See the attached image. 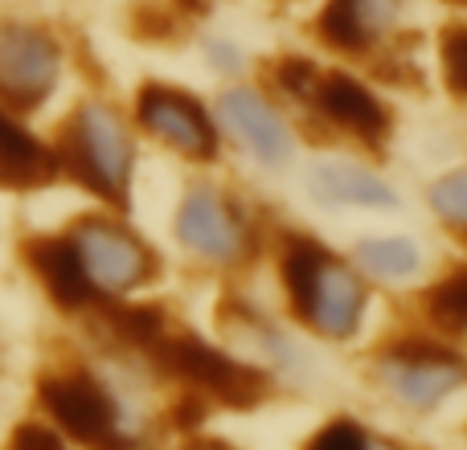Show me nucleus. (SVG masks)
Instances as JSON below:
<instances>
[{"mask_svg":"<svg viewBox=\"0 0 467 450\" xmlns=\"http://www.w3.org/2000/svg\"><path fill=\"white\" fill-rule=\"evenodd\" d=\"M443 78L455 95H467V25H451L443 33Z\"/></svg>","mask_w":467,"mask_h":450,"instance_id":"nucleus-21","label":"nucleus"},{"mask_svg":"<svg viewBox=\"0 0 467 450\" xmlns=\"http://www.w3.org/2000/svg\"><path fill=\"white\" fill-rule=\"evenodd\" d=\"M99 307H103V320L111 323V332L119 340H128V344H136V348L161 344L164 320L156 307H119V303H103V299H99Z\"/></svg>","mask_w":467,"mask_h":450,"instance_id":"nucleus-17","label":"nucleus"},{"mask_svg":"<svg viewBox=\"0 0 467 450\" xmlns=\"http://www.w3.org/2000/svg\"><path fill=\"white\" fill-rule=\"evenodd\" d=\"M57 152L33 139L13 115L0 107V185L5 189H41L57 177Z\"/></svg>","mask_w":467,"mask_h":450,"instance_id":"nucleus-14","label":"nucleus"},{"mask_svg":"<svg viewBox=\"0 0 467 450\" xmlns=\"http://www.w3.org/2000/svg\"><path fill=\"white\" fill-rule=\"evenodd\" d=\"M361 262L369 266L378 279H398V274L414 271L419 266V250L406 238H378V241H361Z\"/></svg>","mask_w":467,"mask_h":450,"instance_id":"nucleus-18","label":"nucleus"},{"mask_svg":"<svg viewBox=\"0 0 467 450\" xmlns=\"http://www.w3.org/2000/svg\"><path fill=\"white\" fill-rule=\"evenodd\" d=\"M177 230L189 250H197L202 258H213V262H234L242 254V225L230 205L210 189H193L185 197Z\"/></svg>","mask_w":467,"mask_h":450,"instance_id":"nucleus-10","label":"nucleus"},{"mask_svg":"<svg viewBox=\"0 0 467 450\" xmlns=\"http://www.w3.org/2000/svg\"><path fill=\"white\" fill-rule=\"evenodd\" d=\"M312 450H369V443L353 422H332L312 438Z\"/></svg>","mask_w":467,"mask_h":450,"instance_id":"nucleus-23","label":"nucleus"},{"mask_svg":"<svg viewBox=\"0 0 467 450\" xmlns=\"http://www.w3.org/2000/svg\"><path fill=\"white\" fill-rule=\"evenodd\" d=\"M373 450H389V446H373Z\"/></svg>","mask_w":467,"mask_h":450,"instance_id":"nucleus-26","label":"nucleus"},{"mask_svg":"<svg viewBox=\"0 0 467 450\" xmlns=\"http://www.w3.org/2000/svg\"><path fill=\"white\" fill-rule=\"evenodd\" d=\"M361 303H365L361 279L348 266H337L324 258L320 279H316L312 291V307H307L316 328L324 336H353L357 323H361Z\"/></svg>","mask_w":467,"mask_h":450,"instance_id":"nucleus-13","label":"nucleus"},{"mask_svg":"<svg viewBox=\"0 0 467 450\" xmlns=\"http://www.w3.org/2000/svg\"><path fill=\"white\" fill-rule=\"evenodd\" d=\"M8 450H66V446H62V438L46 426H16Z\"/></svg>","mask_w":467,"mask_h":450,"instance_id":"nucleus-24","label":"nucleus"},{"mask_svg":"<svg viewBox=\"0 0 467 450\" xmlns=\"http://www.w3.org/2000/svg\"><path fill=\"white\" fill-rule=\"evenodd\" d=\"M37 397L57 418V426L70 438H78L82 446H107L115 438V402L87 373H54V377H41Z\"/></svg>","mask_w":467,"mask_h":450,"instance_id":"nucleus-6","label":"nucleus"},{"mask_svg":"<svg viewBox=\"0 0 467 450\" xmlns=\"http://www.w3.org/2000/svg\"><path fill=\"white\" fill-rule=\"evenodd\" d=\"M152 353L169 373L185 377L189 385H197L202 394H210V397H218V402L234 405V410H250L254 402H263L266 397V377L263 373L230 361V356H222L218 348L202 344L197 336H172V340L161 336V344H156Z\"/></svg>","mask_w":467,"mask_h":450,"instance_id":"nucleus-2","label":"nucleus"},{"mask_svg":"<svg viewBox=\"0 0 467 450\" xmlns=\"http://www.w3.org/2000/svg\"><path fill=\"white\" fill-rule=\"evenodd\" d=\"M431 205H435V213L443 221L463 225L467 230V169L439 180V185L431 189Z\"/></svg>","mask_w":467,"mask_h":450,"instance_id":"nucleus-20","label":"nucleus"},{"mask_svg":"<svg viewBox=\"0 0 467 450\" xmlns=\"http://www.w3.org/2000/svg\"><path fill=\"white\" fill-rule=\"evenodd\" d=\"M307 193L324 205H394V189L381 185L373 172L357 169V164H340V160H324L307 172Z\"/></svg>","mask_w":467,"mask_h":450,"instance_id":"nucleus-15","label":"nucleus"},{"mask_svg":"<svg viewBox=\"0 0 467 450\" xmlns=\"http://www.w3.org/2000/svg\"><path fill=\"white\" fill-rule=\"evenodd\" d=\"M381 377H386V385L394 389L402 402L427 410V405H435L439 397H447L451 389L463 385L467 364L451 353V348L422 344V340H406V344H398L394 353L386 356Z\"/></svg>","mask_w":467,"mask_h":450,"instance_id":"nucleus-7","label":"nucleus"},{"mask_svg":"<svg viewBox=\"0 0 467 450\" xmlns=\"http://www.w3.org/2000/svg\"><path fill=\"white\" fill-rule=\"evenodd\" d=\"M324 258L328 254L316 241H291L287 254H283V282H287V295L299 315H307V307H312V291L316 279H320Z\"/></svg>","mask_w":467,"mask_h":450,"instance_id":"nucleus-16","label":"nucleus"},{"mask_svg":"<svg viewBox=\"0 0 467 450\" xmlns=\"http://www.w3.org/2000/svg\"><path fill=\"white\" fill-rule=\"evenodd\" d=\"M218 115L230 128V136L254 156L266 169H279L291 160V131L283 123V115L266 103L258 90L250 87H230L218 98Z\"/></svg>","mask_w":467,"mask_h":450,"instance_id":"nucleus-8","label":"nucleus"},{"mask_svg":"<svg viewBox=\"0 0 467 450\" xmlns=\"http://www.w3.org/2000/svg\"><path fill=\"white\" fill-rule=\"evenodd\" d=\"M275 78H279V87L287 95H299V98H312L316 87H320V74H316V66L307 57H283Z\"/></svg>","mask_w":467,"mask_h":450,"instance_id":"nucleus-22","label":"nucleus"},{"mask_svg":"<svg viewBox=\"0 0 467 450\" xmlns=\"http://www.w3.org/2000/svg\"><path fill=\"white\" fill-rule=\"evenodd\" d=\"M136 119L189 160H213L218 156V131H213L205 107L185 90L161 87V82L144 87L136 98Z\"/></svg>","mask_w":467,"mask_h":450,"instance_id":"nucleus-5","label":"nucleus"},{"mask_svg":"<svg viewBox=\"0 0 467 450\" xmlns=\"http://www.w3.org/2000/svg\"><path fill=\"white\" fill-rule=\"evenodd\" d=\"M62 49L37 25L0 21V98L21 111L37 107L54 90Z\"/></svg>","mask_w":467,"mask_h":450,"instance_id":"nucleus-3","label":"nucleus"},{"mask_svg":"<svg viewBox=\"0 0 467 450\" xmlns=\"http://www.w3.org/2000/svg\"><path fill=\"white\" fill-rule=\"evenodd\" d=\"M189 450H234V446H226V443H218V438H205V443H193Z\"/></svg>","mask_w":467,"mask_h":450,"instance_id":"nucleus-25","label":"nucleus"},{"mask_svg":"<svg viewBox=\"0 0 467 450\" xmlns=\"http://www.w3.org/2000/svg\"><path fill=\"white\" fill-rule=\"evenodd\" d=\"M312 103L324 111V119H332L337 128L353 131V136H361V139H378V136H386V128H389L386 107H381L378 95H373L365 82H357L353 74H324Z\"/></svg>","mask_w":467,"mask_h":450,"instance_id":"nucleus-12","label":"nucleus"},{"mask_svg":"<svg viewBox=\"0 0 467 450\" xmlns=\"http://www.w3.org/2000/svg\"><path fill=\"white\" fill-rule=\"evenodd\" d=\"M402 0H324L320 16H316V33L337 49H369L381 41L398 21Z\"/></svg>","mask_w":467,"mask_h":450,"instance_id":"nucleus-11","label":"nucleus"},{"mask_svg":"<svg viewBox=\"0 0 467 450\" xmlns=\"http://www.w3.org/2000/svg\"><path fill=\"white\" fill-rule=\"evenodd\" d=\"M427 307H431V320L447 332H460L467 328V271L451 274L447 282H439L435 291L427 295Z\"/></svg>","mask_w":467,"mask_h":450,"instance_id":"nucleus-19","label":"nucleus"},{"mask_svg":"<svg viewBox=\"0 0 467 450\" xmlns=\"http://www.w3.org/2000/svg\"><path fill=\"white\" fill-rule=\"evenodd\" d=\"M70 238L78 246L82 266H87L90 282L99 291H131L144 279H152V271H156L152 250L115 221L87 218L74 225Z\"/></svg>","mask_w":467,"mask_h":450,"instance_id":"nucleus-4","label":"nucleus"},{"mask_svg":"<svg viewBox=\"0 0 467 450\" xmlns=\"http://www.w3.org/2000/svg\"><path fill=\"white\" fill-rule=\"evenodd\" d=\"M57 169H66L82 189L103 201L123 205L131 177V139L123 119L103 103H87L66 128L57 148Z\"/></svg>","mask_w":467,"mask_h":450,"instance_id":"nucleus-1","label":"nucleus"},{"mask_svg":"<svg viewBox=\"0 0 467 450\" xmlns=\"http://www.w3.org/2000/svg\"><path fill=\"white\" fill-rule=\"evenodd\" d=\"M21 254L62 307H70V312H78V307H99V287L90 282L74 238H29L21 246Z\"/></svg>","mask_w":467,"mask_h":450,"instance_id":"nucleus-9","label":"nucleus"}]
</instances>
